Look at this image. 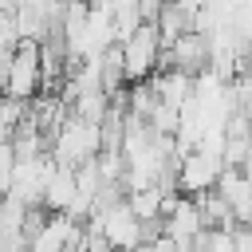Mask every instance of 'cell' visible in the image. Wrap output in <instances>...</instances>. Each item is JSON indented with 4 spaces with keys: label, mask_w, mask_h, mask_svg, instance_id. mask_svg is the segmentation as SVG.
<instances>
[{
    "label": "cell",
    "mask_w": 252,
    "mask_h": 252,
    "mask_svg": "<svg viewBox=\"0 0 252 252\" xmlns=\"http://www.w3.org/2000/svg\"><path fill=\"white\" fill-rule=\"evenodd\" d=\"M102 154V122H87L79 114H67L59 130L51 134V158L59 165H83Z\"/></svg>",
    "instance_id": "6da1fadb"
},
{
    "label": "cell",
    "mask_w": 252,
    "mask_h": 252,
    "mask_svg": "<svg viewBox=\"0 0 252 252\" xmlns=\"http://www.w3.org/2000/svg\"><path fill=\"white\" fill-rule=\"evenodd\" d=\"M87 228L102 232L114 252H134L138 244H146V224L130 213L126 197H118V201H110V205H98V209L87 217Z\"/></svg>",
    "instance_id": "7a4b0ae2"
},
{
    "label": "cell",
    "mask_w": 252,
    "mask_h": 252,
    "mask_svg": "<svg viewBox=\"0 0 252 252\" xmlns=\"http://www.w3.org/2000/svg\"><path fill=\"white\" fill-rule=\"evenodd\" d=\"M118 47H122V71H126V83H146L154 71H161L165 43H161L158 24H142V28L130 32Z\"/></svg>",
    "instance_id": "3957f363"
},
{
    "label": "cell",
    "mask_w": 252,
    "mask_h": 252,
    "mask_svg": "<svg viewBox=\"0 0 252 252\" xmlns=\"http://www.w3.org/2000/svg\"><path fill=\"white\" fill-rule=\"evenodd\" d=\"M0 94L20 98V102H32L35 94H43V63H39V43L35 39H20L12 59L4 63V91Z\"/></svg>",
    "instance_id": "277c9868"
},
{
    "label": "cell",
    "mask_w": 252,
    "mask_h": 252,
    "mask_svg": "<svg viewBox=\"0 0 252 252\" xmlns=\"http://www.w3.org/2000/svg\"><path fill=\"white\" fill-rule=\"evenodd\" d=\"M224 173V158H213L205 150H189L177 158V193L181 197H201L209 189H217Z\"/></svg>",
    "instance_id": "5b68a950"
},
{
    "label": "cell",
    "mask_w": 252,
    "mask_h": 252,
    "mask_svg": "<svg viewBox=\"0 0 252 252\" xmlns=\"http://www.w3.org/2000/svg\"><path fill=\"white\" fill-rule=\"evenodd\" d=\"M201 232H205V220H201L197 201L173 193L165 201V213H161V236H169V240H197Z\"/></svg>",
    "instance_id": "8992f818"
},
{
    "label": "cell",
    "mask_w": 252,
    "mask_h": 252,
    "mask_svg": "<svg viewBox=\"0 0 252 252\" xmlns=\"http://www.w3.org/2000/svg\"><path fill=\"white\" fill-rule=\"evenodd\" d=\"M161 67H173V71H185V75H201V71H209V39H205L201 32H185V35H177L173 43H165Z\"/></svg>",
    "instance_id": "52a82bcc"
},
{
    "label": "cell",
    "mask_w": 252,
    "mask_h": 252,
    "mask_svg": "<svg viewBox=\"0 0 252 252\" xmlns=\"http://www.w3.org/2000/svg\"><path fill=\"white\" fill-rule=\"evenodd\" d=\"M79 228H83V220H75V217H67V213H47L43 224L32 232L28 252H67Z\"/></svg>",
    "instance_id": "ba28073f"
},
{
    "label": "cell",
    "mask_w": 252,
    "mask_h": 252,
    "mask_svg": "<svg viewBox=\"0 0 252 252\" xmlns=\"http://www.w3.org/2000/svg\"><path fill=\"white\" fill-rule=\"evenodd\" d=\"M217 193L228 201L236 224H252V181H248L244 169L224 165V173H220V181H217Z\"/></svg>",
    "instance_id": "9c48e42d"
},
{
    "label": "cell",
    "mask_w": 252,
    "mask_h": 252,
    "mask_svg": "<svg viewBox=\"0 0 252 252\" xmlns=\"http://www.w3.org/2000/svg\"><path fill=\"white\" fill-rule=\"evenodd\" d=\"M173 193H165L161 185H150V189H134V193H126V205H130V213L142 220V224H158L161 220V213H165V201H169Z\"/></svg>",
    "instance_id": "30bf717a"
},
{
    "label": "cell",
    "mask_w": 252,
    "mask_h": 252,
    "mask_svg": "<svg viewBox=\"0 0 252 252\" xmlns=\"http://www.w3.org/2000/svg\"><path fill=\"white\" fill-rule=\"evenodd\" d=\"M75 193H79L75 169H71V165H59L55 177L47 181V189H43V209H47V213H67L71 201H75Z\"/></svg>",
    "instance_id": "8fae6325"
},
{
    "label": "cell",
    "mask_w": 252,
    "mask_h": 252,
    "mask_svg": "<svg viewBox=\"0 0 252 252\" xmlns=\"http://www.w3.org/2000/svg\"><path fill=\"white\" fill-rule=\"evenodd\" d=\"M232 236H236V252H252V224H236Z\"/></svg>",
    "instance_id": "7c38bea8"
},
{
    "label": "cell",
    "mask_w": 252,
    "mask_h": 252,
    "mask_svg": "<svg viewBox=\"0 0 252 252\" xmlns=\"http://www.w3.org/2000/svg\"><path fill=\"white\" fill-rule=\"evenodd\" d=\"M134 252H154V244H150V240H146V244H138V248H134Z\"/></svg>",
    "instance_id": "4fadbf2b"
}]
</instances>
